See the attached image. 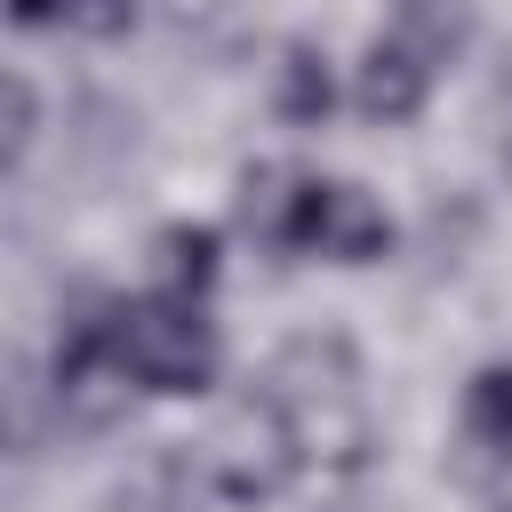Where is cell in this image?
I'll return each instance as SVG.
<instances>
[{
	"instance_id": "5b68a950",
	"label": "cell",
	"mask_w": 512,
	"mask_h": 512,
	"mask_svg": "<svg viewBox=\"0 0 512 512\" xmlns=\"http://www.w3.org/2000/svg\"><path fill=\"white\" fill-rule=\"evenodd\" d=\"M48 376H56L48 392H56V408H64L72 424H112V416L128 408V368H120V352H112V304L64 320Z\"/></svg>"
},
{
	"instance_id": "9c48e42d",
	"label": "cell",
	"mask_w": 512,
	"mask_h": 512,
	"mask_svg": "<svg viewBox=\"0 0 512 512\" xmlns=\"http://www.w3.org/2000/svg\"><path fill=\"white\" fill-rule=\"evenodd\" d=\"M280 112H288V120H304V128H312V120H328V72H320V56H312L304 40L280 56Z\"/></svg>"
},
{
	"instance_id": "7a4b0ae2",
	"label": "cell",
	"mask_w": 512,
	"mask_h": 512,
	"mask_svg": "<svg viewBox=\"0 0 512 512\" xmlns=\"http://www.w3.org/2000/svg\"><path fill=\"white\" fill-rule=\"evenodd\" d=\"M240 224L264 248L328 256V264H376L392 248V216L336 176H296V168H256L240 192Z\"/></svg>"
},
{
	"instance_id": "ba28073f",
	"label": "cell",
	"mask_w": 512,
	"mask_h": 512,
	"mask_svg": "<svg viewBox=\"0 0 512 512\" xmlns=\"http://www.w3.org/2000/svg\"><path fill=\"white\" fill-rule=\"evenodd\" d=\"M16 24H72V32H128V0H8Z\"/></svg>"
},
{
	"instance_id": "6da1fadb",
	"label": "cell",
	"mask_w": 512,
	"mask_h": 512,
	"mask_svg": "<svg viewBox=\"0 0 512 512\" xmlns=\"http://www.w3.org/2000/svg\"><path fill=\"white\" fill-rule=\"evenodd\" d=\"M264 392L272 408L288 416L296 432V456L320 464V472H360L368 448H376V424H368V392H360V360L344 336H288L264 368Z\"/></svg>"
},
{
	"instance_id": "8992f818",
	"label": "cell",
	"mask_w": 512,
	"mask_h": 512,
	"mask_svg": "<svg viewBox=\"0 0 512 512\" xmlns=\"http://www.w3.org/2000/svg\"><path fill=\"white\" fill-rule=\"evenodd\" d=\"M208 280H216V232H200V224L160 232V288H176V296H208Z\"/></svg>"
},
{
	"instance_id": "30bf717a",
	"label": "cell",
	"mask_w": 512,
	"mask_h": 512,
	"mask_svg": "<svg viewBox=\"0 0 512 512\" xmlns=\"http://www.w3.org/2000/svg\"><path fill=\"white\" fill-rule=\"evenodd\" d=\"M32 152V88L8 72V160H24Z\"/></svg>"
},
{
	"instance_id": "277c9868",
	"label": "cell",
	"mask_w": 512,
	"mask_h": 512,
	"mask_svg": "<svg viewBox=\"0 0 512 512\" xmlns=\"http://www.w3.org/2000/svg\"><path fill=\"white\" fill-rule=\"evenodd\" d=\"M184 456H192V480H200L208 496H224V504H264V496H280V480L304 464V456H296L288 416L272 408V392H256V400L224 408V416H216V432H208V440H192Z\"/></svg>"
},
{
	"instance_id": "52a82bcc",
	"label": "cell",
	"mask_w": 512,
	"mask_h": 512,
	"mask_svg": "<svg viewBox=\"0 0 512 512\" xmlns=\"http://www.w3.org/2000/svg\"><path fill=\"white\" fill-rule=\"evenodd\" d=\"M464 424H472L480 448L512 456V368H480V376H472V392H464Z\"/></svg>"
},
{
	"instance_id": "3957f363",
	"label": "cell",
	"mask_w": 512,
	"mask_h": 512,
	"mask_svg": "<svg viewBox=\"0 0 512 512\" xmlns=\"http://www.w3.org/2000/svg\"><path fill=\"white\" fill-rule=\"evenodd\" d=\"M112 352H120L128 384L168 392V400L216 384V328H208L200 296H176V288H152L136 304H112Z\"/></svg>"
}]
</instances>
